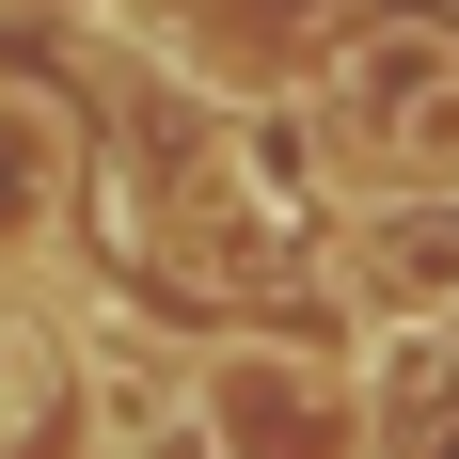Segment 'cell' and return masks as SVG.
<instances>
[{
	"mask_svg": "<svg viewBox=\"0 0 459 459\" xmlns=\"http://www.w3.org/2000/svg\"><path fill=\"white\" fill-rule=\"evenodd\" d=\"M333 175H365L380 206H459V32L428 16H365L317 80Z\"/></svg>",
	"mask_w": 459,
	"mask_h": 459,
	"instance_id": "cell-1",
	"label": "cell"
},
{
	"mask_svg": "<svg viewBox=\"0 0 459 459\" xmlns=\"http://www.w3.org/2000/svg\"><path fill=\"white\" fill-rule=\"evenodd\" d=\"M175 412H190V444H206V459H380L365 380L333 365V349H285V333H238V349H206Z\"/></svg>",
	"mask_w": 459,
	"mask_h": 459,
	"instance_id": "cell-2",
	"label": "cell"
},
{
	"mask_svg": "<svg viewBox=\"0 0 459 459\" xmlns=\"http://www.w3.org/2000/svg\"><path fill=\"white\" fill-rule=\"evenodd\" d=\"M333 301L365 333H459V206H365L333 238Z\"/></svg>",
	"mask_w": 459,
	"mask_h": 459,
	"instance_id": "cell-3",
	"label": "cell"
},
{
	"mask_svg": "<svg viewBox=\"0 0 459 459\" xmlns=\"http://www.w3.org/2000/svg\"><path fill=\"white\" fill-rule=\"evenodd\" d=\"M349 380H365L380 444H412V428L459 396V333H365V365H349Z\"/></svg>",
	"mask_w": 459,
	"mask_h": 459,
	"instance_id": "cell-4",
	"label": "cell"
},
{
	"mask_svg": "<svg viewBox=\"0 0 459 459\" xmlns=\"http://www.w3.org/2000/svg\"><path fill=\"white\" fill-rule=\"evenodd\" d=\"M412 459H459V396H444V412H428V428H412Z\"/></svg>",
	"mask_w": 459,
	"mask_h": 459,
	"instance_id": "cell-5",
	"label": "cell"
},
{
	"mask_svg": "<svg viewBox=\"0 0 459 459\" xmlns=\"http://www.w3.org/2000/svg\"><path fill=\"white\" fill-rule=\"evenodd\" d=\"M0 16H64V0H0Z\"/></svg>",
	"mask_w": 459,
	"mask_h": 459,
	"instance_id": "cell-6",
	"label": "cell"
}]
</instances>
